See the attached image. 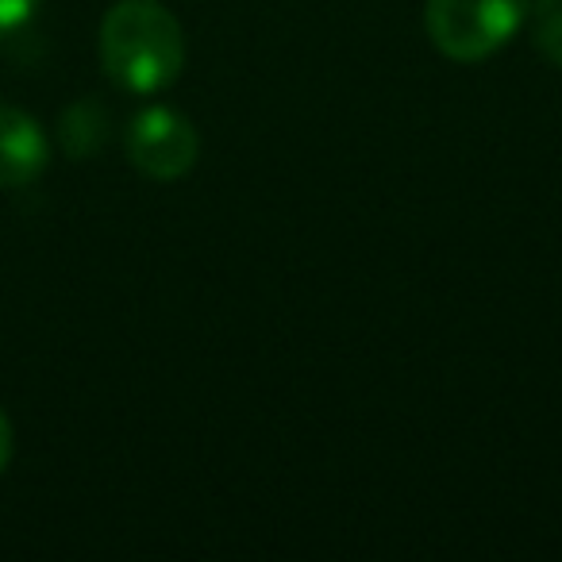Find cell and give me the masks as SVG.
I'll return each mask as SVG.
<instances>
[{
    "instance_id": "cell-7",
    "label": "cell",
    "mask_w": 562,
    "mask_h": 562,
    "mask_svg": "<svg viewBox=\"0 0 562 562\" xmlns=\"http://www.w3.org/2000/svg\"><path fill=\"white\" fill-rule=\"evenodd\" d=\"M43 0H0V35H16L24 32L35 20Z\"/></svg>"
},
{
    "instance_id": "cell-1",
    "label": "cell",
    "mask_w": 562,
    "mask_h": 562,
    "mask_svg": "<svg viewBox=\"0 0 562 562\" xmlns=\"http://www.w3.org/2000/svg\"><path fill=\"white\" fill-rule=\"evenodd\" d=\"M101 66L124 93L155 97L186 70V32L162 0H116L101 20Z\"/></svg>"
},
{
    "instance_id": "cell-8",
    "label": "cell",
    "mask_w": 562,
    "mask_h": 562,
    "mask_svg": "<svg viewBox=\"0 0 562 562\" xmlns=\"http://www.w3.org/2000/svg\"><path fill=\"white\" fill-rule=\"evenodd\" d=\"M9 462H12V424L4 416V408H0V474L9 470Z\"/></svg>"
},
{
    "instance_id": "cell-6",
    "label": "cell",
    "mask_w": 562,
    "mask_h": 562,
    "mask_svg": "<svg viewBox=\"0 0 562 562\" xmlns=\"http://www.w3.org/2000/svg\"><path fill=\"white\" fill-rule=\"evenodd\" d=\"M531 35V47L562 70V0H528V20H524Z\"/></svg>"
},
{
    "instance_id": "cell-2",
    "label": "cell",
    "mask_w": 562,
    "mask_h": 562,
    "mask_svg": "<svg viewBox=\"0 0 562 562\" xmlns=\"http://www.w3.org/2000/svg\"><path fill=\"white\" fill-rule=\"evenodd\" d=\"M528 0H428L424 32L451 63H485L524 32Z\"/></svg>"
},
{
    "instance_id": "cell-4",
    "label": "cell",
    "mask_w": 562,
    "mask_h": 562,
    "mask_svg": "<svg viewBox=\"0 0 562 562\" xmlns=\"http://www.w3.org/2000/svg\"><path fill=\"white\" fill-rule=\"evenodd\" d=\"M50 143L27 112L0 104V189H24L47 170Z\"/></svg>"
},
{
    "instance_id": "cell-5",
    "label": "cell",
    "mask_w": 562,
    "mask_h": 562,
    "mask_svg": "<svg viewBox=\"0 0 562 562\" xmlns=\"http://www.w3.org/2000/svg\"><path fill=\"white\" fill-rule=\"evenodd\" d=\"M109 135V116L97 101H74L70 109L63 112V124H58V139H63V150L70 158H86L97 155Z\"/></svg>"
},
{
    "instance_id": "cell-3",
    "label": "cell",
    "mask_w": 562,
    "mask_h": 562,
    "mask_svg": "<svg viewBox=\"0 0 562 562\" xmlns=\"http://www.w3.org/2000/svg\"><path fill=\"white\" fill-rule=\"evenodd\" d=\"M127 162L155 181H178L201 158V135L181 112L166 104H150L127 124L124 135Z\"/></svg>"
}]
</instances>
